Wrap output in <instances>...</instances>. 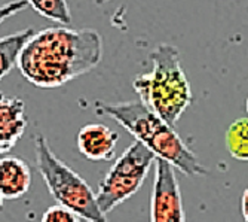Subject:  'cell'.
<instances>
[{
    "instance_id": "6da1fadb",
    "label": "cell",
    "mask_w": 248,
    "mask_h": 222,
    "mask_svg": "<svg viewBox=\"0 0 248 222\" xmlns=\"http://www.w3.org/2000/svg\"><path fill=\"white\" fill-rule=\"evenodd\" d=\"M103 39L94 29L48 27L34 32L22 48L16 68L31 85L57 88L100 64Z\"/></svg>"
},
{
    "instance_id": "7a4b0ae2",
    "label": "cell",
    "mask_w": 248,
    "mask_h": 222,
    "mask_svg": "<svg viewBox=\"0 0 248 222\" xmlns=\"http://www.w3.org/2000/svg\"><path fill=\"white\" fill-rule=\"evenodd\" d=\"M95 112L107 115L122 125L131 136L146 146L156 158L170 163L186 176H207L208 169L183 142L174 127L156 115L143 102H95Z\"/></svg>"
},
{
    "instance_id": "3957f363",
    "label": "cell",
    "mask_w": 248,
    "mask_h": 222,
    "mask_svg": "<svg viewBox=\"0 0 248 222\" xmlns=\"http://www.w3.org/2000/svg\"><path fill=\"white\" fill-rule=\"evenodd\" d=\"M152 70L132 81L135 93L156 115L175 125L192 103L190 84L183 70L180 52L170 43H161L150 54Z\"/></svg>"
},
{
    "instance_id": "277c9868",
    "label": "cell",
    "mask_w": 248,
    "mask_h": 222,
    "mask_svg": "<svg viewBox=\"0 0 248 222\" xmlns=\"http://www.w3.org/2000/svg\"><path fill=\"white\" fill-rule=\"evenodd\" d=\"M36 166L55 202L86 222H108L97 203L95 192L80 174L60 160L43 135L34 137Z\"/></svg>"
},
{
    "instance_id": "5b68a950",
    "label": "cell",
    "mask_w": 248,
    "mask_h": 222,
    "mask_svg": "<svg viewBox=\"0 0 248 222\" xmlns=\"http://www.w3.org/2000/svg\"><path fill=\"white\" fill-rule=\"evenodd\" d=\"M155 161L156 157L140 142L126 148L110 167L95 192L101 212L110 213L137 192Z\"/></svg>"
},
{
    "instance_id": "8992f818",
    "label": "cell",
    "mask_w": 248,
    "mask_h": 222,
    "mask_svg": "<svg viewBox=\"0 0 248 222\" xmlns=\"http://www.w3.org/2000/svg\"><path fill=\"white\" fill-rule=\"evenodd\" d=\"M155 164L156 177L150 202L152 222H186L175 169L159 158H156Z\"/></svg>"
},
{
    "instance_id": "52a82bcc",
    "label": "cell",
    "mask_w": 248,
    "mask_h": 222,
    "mask_svg": "<svg viewBox=\"0 0 248 222\" xmlns=\"http://www.w3.org/2000/svg\"><path fill=\"white\" fill-rule=\"evenodd\" d=\"M119 135L104 124H88L79 130L78 149L91 161H107L115 157Z\"/></svg>"
},
{
    "instance_id": "ba28073f",
    "label": "cell",
    "mask_w": 248,
    "mask_h": 222,
    "mask_svg": "<svg viewBox=\"0 0 248 222\" xmlns=\"http://www.w3.org/2000/svg\"><path fill=\"white\" fill-rule=\"evenodd\" d=\"M27 124L24 100L0 93V148L11 151L24 135Z\"/></svg>"
},
{
    "instance_id": "9c48e42d",
    "label": "cell",
    "mask_w": 248,
    "mask_h": 222,
    "mask_svg": "<svg viewBox=\"0 0 248 222\" xmlns=\"http://www.w3.org/2000/svg\"><path fill=\"white\" fill-rule=\"evenodd\" d=\"M31 169L18 157H0V194L5 200H16L31 187Z\"/></svg>"
},
{
    "instance_id": "30bf717a",
    "label": "cell",
    "mask_w": 248,
    "mask_h": 222,
    "mask_svg": "<svg viewBox=\"0 0 248 222\" xmlns=\"http://www.w3.org/2000/svg\"><path fill=\"white\" fill-rule=\"evenodd\" d=\"M33 29H24L5 37H0V81L16 66L22 48L33 36Z\"/></svg>"
},
{
    "instance_id": "8fae6325",
    "label": "cell",
    "mask_w": 248,
    "mask_h": 222,
    "mask_svg": "<svg viewBox=\"0 0 248 222\" xmlns=\"http://www.w3.org/2000/svg\"><path fill=\"white\" fill-rule=\"evenodd\" d=\"M226 148L235 160L248 161V118H239L229 125Z\"/></svg>"
},
{
    "instance_id": "7c38bea8",
    "label": "cell",
    "mask_w": 248,
    "mask_h": 222,
    "mask_svg": "<svg viewBox=\"0 0 248 222\" xmlns=\"http://www.w3.org/2000/svg\"><path fill=\"white\" fill-rule=\"evenodd\" d=\"M39 15L48 18L61 26L72 24V11L67 0H27Z\"/></svg>"
},
{
    "instance_id": "4fadbf2b",
    "label": "cell",
    "mask_w": 248,
    "mask_h": 222,
    "mask_svg": "<svg viewBox=\"0 0 248 222\" xmlns=\"http://www.w3.org/2000/svg\"><path fill=\"white\" fill-rule=\"evenodd\" d=\"M40 222H80V218L67 207L55 205L48 207V210H45Z\"/></svg>"
},
{
    "instance_id": "5bb4252c",
    "label": "cell",
    "mask_w": 248,
    "mask_h": 222,
    "mask_svg": "<svg viewBox=\"0 0 248 222\" xmlns=\"http://www.w3.org/2000/svg\"><path fill=\"white\" fill-rule=\"evenodd\" d=\"M27 5V0H11L8 3L0 5V24L6 21L8 18L16 15L18 12H21L22 9H26Z\"/></svg>"
},
{
    "instance_id": "9a60e30c",
    "label": "cell",
    "mask_w": 248,
    "mask_h": 222,
    "mask_svg": "<svg viewBox=\"0 0 248 222\" xmlns=\"http://www.w3.org/2000/svg\"><path fill=\"white\" fill-rule=\"evenodd\" d=\"M241 209H242V216L245 222H248V187L245 188L242 198H241Z\"/></svg>"
},
{
    "instance_id": "2e32d148",
    "label": "cell",
    "mask_w": 248,
    "mask_h": 222,
    "mask_svg": "<svg viewBox=\"0 0 248 222\" xmlns=\"http://www.w3.org/2000/svg\"><path fill=\"white\" fill-rule=\"evenodd\" d=\"M107 2H110V0H94V3H95V5H98V6L106 5Z\"/></svg>"
},
{
    "instance_id": "e0dca14e",
    "label": "cell",
    "mask_w": 248,
    "mask_h": 222,
    "mask_svg": "<svg viewBox=\"0 0 248 222\" xmlns=\"http://www.w3.org/2000/svg\"><path fill=\"white\" fill-rule=\"evenodd\" d=\"M3 197H2V194H0V210H2V207H3Z\"/></svg>"
},
{
    "instance_id": "ac0fdd59",
    "label": "cell",
    "mask_w": 248,
    "mask_h": 222,
    "mask_svg": "<svg viewBox=\"0 0 248 222\" xmlns=\"http://www.w3.org/2000/svg\"><path fill=\"white\" fill-rule=\"evenodd\" d=\"M3 154H6V151L3 148H0V155H3Z\"/></svg>"
},
{
    "instance_id": "d6986e66",
    "label": "cell",
    "mask_w": 248,
    "mask_h": 222,
    "mask_svg": "<svg viewBox=\"0 0 248 222\" xmlns=\"http://www.w3.org/2000/svg\"><path fill=\"white\" fill-rule=\"evenodd\" d=\"M245 107H247V115H248V97H247V104H245Z\"/></svg>"
}]
</instances>
